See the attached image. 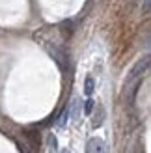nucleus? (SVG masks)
<instances>
[{
    "instance_id": "obj_10",
    "label": "nucleus",
    "mask_w": 151,
    "mask_h": 153,
    "mask_svg": "<svg viewBox=\"0 0 151 153\" xmlns=\"http://www.w3.org/2000/svg\"><path fill=\"white\" fill-rule=\"evenodd\" d=\"M62 153H69V151H67V149H65V151H62Z\"/></svg>"
},
{
    "instance_id": "obj_8",
    "label": "nucleus",
    "mask_w": 151,
    "mask_h": 153,
    "mask_svg": "<svg viewBox=\"0 0 151 153\" xmlns=\"http://www.w3.org/2000/svg\"><path fill=\"white\" fill-rule=\"evenodd\" d=\"M93 106H95L93 99H86V101H84V114H92L93 112Z\"/></svg>"
},
{
    "instance_id": "obj_1",
    "label": "nucleus",
    "mask_w": 151,
    "mask_h": 153,
    "mask_svg": "<svg viewBox=\"0 0 151 153\" xmlns=\"http://www.w3.org/2000/svg\"><path fill=\"white\" fill-rule=\"evenodd\" d=\"M147 67H149V56L146 54L142 60H138V62L134 64V67L131 69V73L127 75V80H125V94L129 95V101H132V99H134V94H136V90H138L140 82H142V75L147 71Z\"/></svg>"
},
{
    "instance_id": "obj_9",
    "label": "nucleus",
    "mask_w": 151,
    "mask_h": 153,
    "mask_svg": "<svg viewBox=\"0 0 151 153\" xmlns=\"http://www.w3.org/2000/svg\"><path fill=\"white\" fill-rule=\"evenodd\" d=\"M144 11H149V0H144Z\"/></svg>"
},
{
    "instance_id": "obj_3",
    "label": "nucleus",
    "mask_w": 151,
    "mask_h": 153,
    "mask_svg": "<svg viewBox=\"0 0 151 153\" xmlns=\"http://www.w3.org/2000/svg\"><path fill=\"white\" fill-rule=\"evenodd\" d=\"M93 108H95V106H93ZM92 114H93L92 125H93V127H101L103 121H104V106H103V105H97L95 112H92Z\"/></svg>"
},
{
    "instance_id": "obj_4",
    "label": "nucleus",
    "mask_w": 151,
    "mask_h": 153,
    "mask_svg": "<svg viewBox=\"0 0 151 153\" xmlns=\"http://www.w3.org/2000/svg\"><path fill=\"white\" fill-rule=\"evenodd\" d=\"M69 114H71V110H69V106H64L62 110H60V114H58V118H56V125L58 127H64L65 123H67V118H69Z\"/></svg>"
},
{
    "instance_id": "obj_6",
    "label": "nucleus",
    "mask_w": 151,
    "mask_h": 153,
    "mask_svg": "<svg viewBox=\"0 0 151 153\" xmlns=\"http://www.w3.org/2000/svg\"><path fill=\"white\" fill-rule=\"evenodd\" d=\"M93 86H95V84H93V79H92V76H88V79H86V84H84V94H86V95H92V94H93Z\"/></svg>"
},
{
    "instance_id": "obj_2",
    "label": "nucleus",
    "mask_w": 151,
    "mask_h": 153,
    "mask_svg": "<svg viewBox=\"0 0 151 153\" xmlns=\"http://www.w3.org/2000/svg\"><path fill=\"white\" fill-rule=\"evenodd\" d=\"M86 153H107V144L101 138H90L86 144Z\"/></svg>"
},
{
    "instance_id": "obj_7",
    "label": "nucleus",
    "mask_w": 151,
    "mask_h": 153,
    "mask_svg": "<svg viewBox=\"0 0 151 153\" xmlns=\"http://www.w3.org/2000/svg\"><path fill=\"white\" fill-rule=\"evenodd\" d=\"M47 142H49V149H50V151H56V149H58V140H56V136L52 134V133L47 136Z\"/></svg>"
},
{
    "instance_id": "obj_5",
    "label": "nucleus",
    "mask_w": 151,
    "mask_h": 153,
    "mask_svg": "<svg viewBox=\"0 0 151 153\" xmlns=\"http://www.w3.org/2000/svg\"><path fill=\"white\" fill-rule=\"evenodd\" d=\"M69 110H73V120H78V116H80V101L78 99H73Z\"/></svg>"
}]
</instances>
